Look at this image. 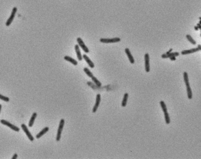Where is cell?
<instances>
[{
	"label": "cell",
	"instance_id": "20",
	"mask_svg": "<svg viewBox=\"0 0 201 159\" xmlns=\"http://www.w3.org/2000/svg\"><path fill=\"white\" fill-rule=\"evenodd\" d=\"M92 81H93L94 83H95V84L97 85L98 87H100L101 86V83L100 82V81H99L98 80H97V78H96V77H95L94 76H93V77H92Z\"/></svg>",
	"mask_w": 201,
	"mask_h": 159
},
{
	"label": "cell",
	"instance_id": "24",
	"mask_svg": "<svg viewBox=\"0 0 201 159\" xmlns=\"http://www.w3.org/2000/svg\"><path fill=\"white\" fill-rule=\"evenodd\" d=\"M165 121H166V123L167 124H169L170 123V122H171V119H170V117H169V115L168 113L167 112H165Z\"/></svg>",
	"mask_w": 201,
	"mask_h": 159
},
{
	"label": "cell",
	"instance_id": "14",
	"mask_svg": "<svg viewBox=\"0 0 201 159\" xmlns=\"http://www.w3.org/2000/svg\"><path fill=\"white\" fill-rule=\"evenodd\" d=\"M179 55V53H177V52H175V53H170L169 54H164L162 55V58H169V57H172V56H174V57H176V56H178Z\"/></svg>",
	"mask_w": 201,
	"mask_h": 159
},
{
	"label": "cell",
	"instance_id": "32",
	"mask_svg": "<svg viewBox=\"0 0 201 159\" xmlns=\"http://www.w3.org/2000/svg\"><path fill=\"white\" fill-rule=\"evenodd\" d=\"M1 109H2V105H1V104H0V113H1Z\"/></svg>",
	"mask_w": 201,
	"mask_h": 159
},
{
	"label": "cell",
	"instance_id": "12",
	"mask_svg": "<svg viewBox=\"0 0 201 159\" xmlns=\"http://www.w3.org/2000/svg\"><path fill=\"white\" fill-rule=\"evenodd\" d=\"M83 57L84 59L85 60V61H86L87 63L88 64V65H89L90 67L92 68V69H93V68L94 67V63L93 62H92V60H91L89 58H88V56L87 55L84 54L83 56Z\"/></svg>",
	"mask_w": 201,
	"mask_h": 159
},
{
	"label": "cell",
	"instance_id": "17",
	"mask_svg": "<svg viewBox=\"0 0 201 159\" xmlns=\"http://www.w3.org/2000/svg\"><path fill=\"white\" fill-rule=\"evenodd\" d=\"M183 79H184L186 87L190 86L189 82V78H188V74L187 72H184L183 73Z\"/></svg>",
	"mask_w": 201,
	"mask_h": 159
},
{
	"label": "cell",
	"instance_id": "2",
	"mask_svg": "<svg viewBox=\"0 0 201 159\" xmlns=\"http://www.w3.org/2000/svg\"><path fill=\"white\" fill-rule=\"evenodd\" d=\"M0 123H1L2 124H4V125H7V127H8L9 128H10L11 129L15 131L18 132L20 131V128H18V127L15 126V125H14V124L10 123V122H8V121L5 120H1L0 121Z\"/></svg>",
	"mask_w": 201,
	"mask_h": 159
},
{
	"label": "cell",
	"instance_id": "3",
	"mask_svg": "<svg viewBox=\"0 0 201 159\" xmlns=\"http://www.w3.org/2000/svg\"><path fill=\"white\" fill-rule=\"evenodd\" d=\"M17 11V8L15 7H14L13 8V10H12L11 14L10 17H9L8 19L7 20V21L6 23H5V25H6V26H7V27L10 26L11 24L12 23V22H13V20H14V19L15 16Z\"/></svg>",
	"mask_w": 201,
	"mask_h": 159
},
{
	"label": "cell",
	"instance_id": "10",
	"mask_svg": "<svg viewBox=\"0 0 201 159\" xmlns=\"http://www.w3.org/2000/svg\"><path fill=\"white\" fill-rule=\"evenodd\" d=\"M199 50V49L198 48H195L191 49V50H183L182 51L181 54L182 55H187V54H192V53H196V52H198Z\"/></svg>",
	"mask_w": 201,
	"mask_h": 159
},
{
	"label": "cell",
	"instance_id": "7",
	"mask_svg": "<svg viewBox=\"0 0 201 159\" xmlns=\"http://www.w3.org/2000/svg\"><path fill=\"white\" fill-rule=\"evenodd\" d=\"M100 101H101V96H100V94H98L96 95V103H95L94 106L93 107V113H95L96 111H97V109H98L99 105H100Z\"/></svg>",
	"mask_w": 201,
	"mask_h": 159
},
{
	"label": "cell",
	"instance_id": "28",
	"mask_svg": "<svg viewBox=\"0 0 201 159\" xmlns=\"http://www.w3.org/2000/svg\"><path fill=\"white\" fill-rule=\"evenodd\" d=\"M198 48L199 49V50H201V45L199 44V45H198Z\"/></svg>",
	"mask_w": 201,
	"mask_h": 159
},
{
	"label": "cell",
	"instance_id": "19",
	"mask_svg": "<svg viewBox=\"0 0 201 159\" xmlns=\"http://www.w3.org/2000/svg\"><path fill=\"white\" fill-rule=\"evenodd\" d=\"M187 97H188L189 99H192V89H191V87L190 86L187 87Z\"/></svg>",
	"mask_w": 201,
	"mask_h": 159
},
{
	"label": "cell",
	"instance_id": "15",
	"mask_svg": "<svg viewBox=\"0 0 201 159\" xmlns=\"http://www.w3.org/2000/svg\"><path fill=\"white\" fill-rule=\"evenodd\" d=\"M64 59L67 61H69V62H71L72 64H73L74 65H77L78 64V62L76 61V60H74V58H72V57H69V56H65L64 57Z\"/></svg>",
	"mask_w": 201,
	"mask_h": 159
},
{
	"label": "cell",
	"instance_id": "9",
	"mask_svg": "<svg viewBox=\"0 0 201 159\" xmlns=\"http://www.w3.org/2000/svg\"><path fill=\"white\" fill-rule=\"evenodd\" d=\"M124 51H125L126 54L127 56H128V57L129 60V61L130 62V63L131 64L135 63V59H134V58L133 57L132 55V54H131L130 51L129 49L127 48L125 49V50H124Z\"/></svg>",
	"mask_w": 201,
	"mask_h": 159
},
{
	"label": "cell",
	"instance_id": "6",
	"mask_svg": "<svg viewBox=\"0 0 201 159\" xmlns=\"http://www.w3.org/2000/svg\"><path fill=\"white\" fill-rule=\"evenodd\" d=\"M77 42H78V45L81 48L83 49V50L85 53H89V50H88V48L87 47L86 45L84 43L82 39H81L80 37H78V38H77Z\"/></svg>",
	"mask_w": 201,
	"mask_h": 159
},
{
	"label": "cell",
	"instance_id": "31",
	"mask_svg": "<svg viewBox=\"0 0 201 159\" xmlns=\"http://www.w3.org/2000/svg\"><path fill=\"white\" fill-rule=\"evenodd\" d=\"M195 30H199V29H198V27H197V26H195Z\"/></svg>",
	"mask_w": 201,
	"mask_h": 159
},
{
	"label": "cell",
	"instance_id": "26",
	"mask_svg": "<svg viewBox=\"0 0 201 159\" xmlns=\"http://www.w3.org/2000/svg\"><path fill=\"white\" fill-rule=\"evenodd\" d=\"M17 157H18V154H17V153H15V154L13 155V157H12V159H16L17 158Z\"/></svg>",
	"mask_w": 201,
	"mask_h": 159
},
{
	"label": "cell",
	"instance_id": "13",
	"mask_svg": "<svg viewBox=\"0 0 201 159\" xmlns=\"http://www.w3.org/2000/svg\"><path fill=\"white\" fill-rule=\"evenodd\" d=\"M49 127H45L44 128V129H43L40 132V133H38V134L36 135V138H38H38H40V137H42L44 134H45L47 132L49 131Z\"/></svg>",
	"mask_w": 201,
	"mask_h": 159
},
{
	"label": "cell",
	"instance_id": "1",
	"mask_svg": "<svg viewBox=\"0 0 201 159\" xmlns=\"http://www.w3.org/2000/svg\"><path fill=\"white\" fill-rule=\"evenodd\" d=\"M64 123H65V120H64L63 118L61 119L60 121V124H59L58 130H57V137H56V141H59L60 139H61V133H62L63 129Z\"/></svg>",
	"mask_w": 201,
	"mask_h": 159
},
{
	"label": "cell",
	"instance_id": "22",
	"mask_svg": "<svg viewBox=\"0 0 201 159\" xmlns=\"http://www.w3.org/2000/svg\"><path fill=\"white\" fill-rule=\"evenodd\" d=\"M160 104L161 105V107L162 109V110H163V113H165V112H167V107H166V105L165 103V102L163 101H160Z\"/></svg>",
	"mask_w": 201,
	"mask_h": 159
},
{
	"label": "cell",
	"instance_id": "8",
	"mask_svg": "<svg viewBox=\"0 0 201 159\" xmlns=\"http://www.w3.org/2000/svg\"><path fill=\"white\" fill-rule=\"evenodd\" d=\"M144 62H145V70L147 73L150 71V60L149 55L148 53H146L144 55Z\"/></svg>",
	"mask_w": 201,
	"mask_h": 159
},
{
	"label": "cell",
	"instance_id": "4",
	"mask_svg": "<svg viewBox=\"0 0 201 159\" xmlns=\"http://www.w3.org/2000/svg\"><path fill=\"white\" fill-rule=\"evenodd\" d=\"M120 38L116 37L113 38H100V41L102 43H115L120 41Z\"/></svg>",
	"mask_w": 201,
	"mask_h": 159
},
{
	"label": "cell",
	"instance_id": "30",
	"mask_svg": "<svg viewBox=\"0 0 201 159\" xmlns=\"http://www.w3.org/2000/svg\"><path fill=\"white\" fill-rule=\"evenodd\" d=\"M198 28L199 29H201V25H200V24H198Z\"/></svg>",
	"mask_w": 201,
	"mask_h": 159
},
{
	"label": "cell",
	"instance_id": "23",
	"mask_svg": "<svg viewBox=\"0 0 201 159\" xmlns=\"http://www.w3.org/2000/svg\"><path fill=\"white\" fill-rule=\"evenodd\" d=\"M186 37H187V40H188V41H189V42H191V44H192L193 45H195L196 44V41H195V40L193 39L192 37L190 35H186Z\"/></svg>",
	"mask_w": 201,
	"mask_h": 159
},
{
	"label": "cell",
	"instance_id": "18",
	"mask_svg": "<svg viewBox=\"0 0 201 159\" xmlns=\"http://www.w3.org/2000/svg\"><path fill=\"white\" fill-rule=\"evenodd\" d=\"M128 97H129L128 93H125V94H124V97H123L122 103V106L123 107L126 106L127 102H128Z\"/></svg>",
	"mask_w": 201,
	"mask_h": 159
},
{
	"label": "cell",
	"instance_id": "5",
	"mask_svg": "<svg viewBox=\"0 0 201 159\" xmlns=\"http://www.w3.org/2000/svg\"><path fill=\"white\" fill-rule=\"evenodd\" d=\"M21 128H22V130H23L24 131V133L26 134L28 138H29V140H30L31 141H34V137H33V136H32V134H31V133L29 132V130L28 129L27 125H25V124H21Z\"/></svg>",
	"mask_w": 201,
	"mask_h": 159
},
{
	"label": "cell",
	"instance_id": "29",
	"mask_svg": "<svg viewBox=\"0 0 201 159\" xmlns=\"http://www.w3.org/2000/svg\"><path fill=\"white\" fill-rule=\"evenodd\" d=\"M172 48L170 49V50H169V51H167V53H166V54H169V53H171V52H172Z\"/></svg>",
	"mask_w": 201,
	"mask_h": 159
},
{
	"label": "cell",
	"instance_id": "11",
	"mask_svg": "<svg viewBox=\"0 0 201 159\" xmlns=\"http://www.w3.org/2000/svg\"><path fill=\"white\" fill-rule=\"evenodd\" d=\"M74 48H75V51H76V54H77V58H78V60H79V61H81V60H82V59H83V57H82V55H81V52H80V48H79V45H77V44L75 45Z\"/></svg>",
	"mask_w": 201,
	"mask_h": 159
},
{
	"label": "cell",
	"instance_id": "25",
	"mask_svg": "<svg viewBox=\"0 0 201 159\" xmlns=\"http://www.w3.org/2000/svg\"><path fill=\"white\" fill-rule=\"evenodd\" d=\"M0 100H2L3 101H6V102H8L10 101V98L8 97L3 96V95H1V94H0Z\"/></svg>",
	"mask_w": 201,
	"mask_h": 159
},
{
	"label": "cell",
	"instance_id": "16",
	"mask_svg": "<svg viewBox=\"0 0 201 159\" xmlns=\"http://www.w3.org/2000/svg\"><path fill=\"white\" fill-rule=\"evenodd\" d=\"M37 116V113H33V115H32L31 117L30 120H29V127H33V125H34L35 120H36Z\"/></svg>",
	"mask_w": 201,
	"mask_h": 159
},
{
	"label": "cell",
	"instance_id": "21",
	"mask_svg": "<svg viewBox=\"0 0 201 159\" xmlns=\"http://www.w3.org/2000/svg\"><path fill=\"white\" fill-rule=\"evenodd\" d=\"M84 71L85 72L86 74L87 75L88 77H90V78H92V77H93L94 76L93 73H92V72L90 71V70L88 69V68H87V67L84 68Z\"/></svg>",
	"mask_w": 201,
	"mask_h": 159
},
{
	"label": "cell",
	"instance_id": "27",
	"mask_svg": "<svg viewBox=\"0 0 201 159\" xmlns=\"http://www.w3.org/2000/svg\"><path fill=\"white\" fill-rule=\"evenodd\" d=\"M169 58L171 59V60H172V61H175V60H176V57H174V56L169 57Z\"/></svg>",
	"mask_w": 201,
	"mask_h": 159
}]
</instances>
